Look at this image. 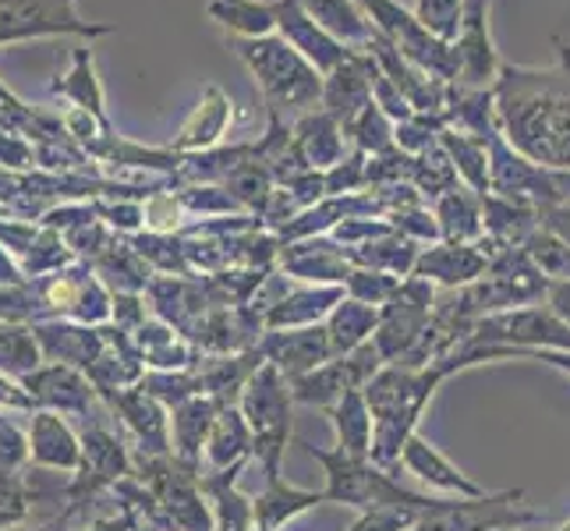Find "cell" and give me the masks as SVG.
I'll list each match as a JSON object with an SVG mask.
<instances>
[{
    "instance_id": "cell-1",
    "label": "cell",
    "mask_w": 570,
    "mask_h": 531,
    "mask_svg": "<svg viewBox=\"0 0 570 531\" xmlns=\"http://www.w3.org/2000/svg\"><path fill=\"white\" fill-rule=\"evenodd\" d=\"M493 92L503 139L549 170H570V47L557 39L546 68L503 65Z\"/></svg>"
},
{
    "instance_id": "cell-2",
    "label": "cell",
    "mask_w": 570,
    "mask_h": 531,
    "mask_svg": "<svg viewBox=\"0 0 570 531\" xmlns=\"http://www.w3.org/2000/svg\"><path fill=\"white\" fill-rule=\"evenodd\" d=\"M443 380H446V372L440 365H429V368L383 365L376 376L368 380L365 401L372 411V422H376L372 464H380L386 471L393 464H401V450L411 436H415L422 411Z\"/></svg>"
},
{
    "instance_id": "cell-3",
    "label": "cell",
    "mask_w": 570,
    "mask_h": 531,
    "mask_svg": "<svg viewBox=\"0 0 570 531\" xmlns=\"http://www.w3.org/2000/svg\"><path fill=\"white\" fill-rule=\"evenodd\" d=\"M230 47L248 65V71L259 82L269 114H308L323 100V75L316 65L294 50L281 32L259 36V39H242L234 36Z\"/></svg>"
},
{
    "instance_id": "cell-4",
    "label": "cell",
    "mask_w": 570,
    "mask_h": 531,
    "mask_svg": "<svg viewBox=\"0 0 570 531\" xmlns=\"http://www.w3.org/2000/svg\"><path fill=\"white\" fill-rule=\"evenodd\" d=\"M302 446L312 461H320L326 468V489H323L326 503L358 507L362 514L365 510H383V507H401V510H419V514H425V510L440 507L446 500V496L411 493V489H404L386 468L372 461L347 458L341 450H323L316 443H302Z\"/></svg>"
},
{
    "instance_id": "cell-5",
    "label": "cell",
    "mask_w": 570,
    "mask_h": 531,
    "mask_svg": "<svg viewBox=\"0 0 570 531\" xmlns=\"http://www.w3.org/2000/svg\"><path fill=\"white\" fill-rule=\"evenodd\" d=\"M358 8L404 61H411L432 78H440V82H458L461 78L458 43H446V39L432 36L415 18V11H407L397 0H358Z\"/></svg>"
},
{
    "instance_id": "cell-6",
    "label": "cell",
    "mask_w": 570,
    "mask_h": 531,
    "mask_svg": "<svg viewBox=\"0 0 570 531\" xmlns=\"http://www.w3.org/2000/svg\"><path fill=\"white\" fill-rule=\"evenodd\" d=\"M549 291V281L539 273V266L528 259L524 245L521 248H500L489 255V269L475 284H468V305L475 312V319L497 316V312L539 305Z\"/></svg>"
},
{
    "instance_id": "cell-7",
    "label": "cell",
    "mask_w": 570,
    "mask_h": 531,
    "mask_svg": "<svg viewBox=\"0 0 570 531\" xmlns=\"http://www.w3.org/2000/svg\"><path fill=\"white\" fill-rule=\"evenodd\" d=\"M291 383L277 365H259V372L248 376L245 390V415L248 429L255 432V450L266 464V475H281V458L291 440Z\"/></svg>"
},
{
    "instance_id": "cell-8",
    "label": "cell",
    "mask_w": 570,
    "mask_h": 531,
    "mask_svg": "<svg viewBox=\"0 0 570 531\" xmlns=\"http://www.w3.org/2000/svg\"><path fill=\"white\" fill-rule=\"evenodd\" d=\"M524 489H503L479 500H443L440 507L419 514L411 531H524L542 524L546 514L524 510Z\"/></svg>"
},
{
    "instance_id": "cell-9",
    "label": "cell",
    "mask_w": 570,
    "mask_h": 531,
    "mask_svg": "<svg viewBox=\"0 0 570 531\" xmlns=\"http://www.w3.org/2000/svg\"><path fill=\"white\" fill-rule=\"evenodd\" d=\"M432 308H436V284L415 277V273L404 277L397 294L380 308V326L372 333V344L386 365H401L415 351L432 319Z\"/></svg>"
},
{
    "instance_id": "cell-10",
    "label": "cell",
    "mask_w": 570,
    "mask_h": 531,
    "mask_svg": "<svg viewBox=\"0 0 570 531\" xmlns=\"http://www.w3.org/2000/svg\"><path fill=\"white\" fill-rule=\"evenodd\" d=\"M471 344H500V347H549L570 351V326L549 305H524L482 316L471 326Z\"/></svg>"
},
{
    "instance_id": "cell-11",
    "label": "cell",
    "mask_w": 570,
    "mask_h": 531,
    "mask_svg": "<svg viewBox=\"0 0 570 531\" xmlns=\"http://www.w3.org/2000/svg\"><path fill=\"white\" fill-rule=\"evenodd\" d=\"M383 354L376 351V344H362L351 354H341V358H330L326 365L305 372L298 380H287L291 383V397L302 401V404H316V407H333L344 393L351 390H365L368 380L376 376L383 368Z\"/></svg>"
},
{
    "instance_id": "cell-12",
    "label": "cell",
    "mask_w": 570,
    "mask_h": 531,
    "mask_svg": "<svg viewBox=\"0 0 570 531\" xmlns=\"http://www.w3.org/2000/svg\"><path fill=\"white\" fill-rule=\"evenodd\" d=\"M489 191L503 195V199H518L535 209L557 206L560 191L553 185V170L528 160L524 153H518L503 139V131H497L489 139Z\"/></svg>"
},
{
    "instance_id": "cell-13",
    "label": "cell",
    "mask_w": 570,
    "mask_h": 531,
    "mask_svg": "<svg viewBox=\"0 0 570 531\" xmlns=\"http://www.w3.org/2000/svg\"><path fill=\"white\" fill-rule=\"evenodd\" d=\"M39 32L100 36L104 26H86L75 14V0H0V39H22Z\"/></svg>"
},
{
    "instance_id": "cell-14",
    "label": "cell",
    "mask_w": 570,
    "mask_h": 531,
    "mask_svg": "<svg viewBox=\"0 0 570 531\" xmlns=\"http://www.w3.org/2000/svg\"><path fill=\"white\" fill-rule=\"evenodd\" d=\"M380 65L368 50H355L341 68L323 75V100L320 107L337 117L341 128L351 125L355 117L372 104V82H376Z\"/></svg>"
},
{
    "instance_id": "cell-15",
    "label": "cell",
    "mask_w": 570,
    "mask_h": 531,
    "mask_svg": "<svg viewBox=\"0 0 570 531\" xmlns=\"http://www.w3.org/2000/svg\"><path fill=\"white\" fill-rule=\"evenodd\" d=\"M273 4H277V32L302 57H308L320 75H330L333 68H341L347 57L355 53L351 47L337 43V39H333L323 26L312 22L308 11L298 4V0H273Z\"/></svg>"
},
{
    "instance_id": "cell-16",
    "label": "cell",
    "mask_w": 570,
    "mask_h": 531,
    "mask_svg": "<svg viewBox=\"0 0 570 531\" xmlns=\"http://www.w3.org/2000/svg\"><path fill=\"white\" fill-rule=\"evenodd\" d=\"M259 354L269 365H277L287 380H298V376H305V372L326 365L333 358V347H330L326 323H316V326L269 333L259 347Z\"/></svg>"
},
{
    "instance_id": "cell-17",
    "label": "cell",
    "mask_w": 570,
    "mask_h": 531,
    "mask_svg": "<svg viewBox=\"0 0 570 531\" xmlns=\"http://www.w3.org/2000/svg\"><path fill=\"white\" fill-rule=\"evenodd\" d=\"M281 266L291 281H305V284H337L344 287V281L351 277V259L347 252L330 238V234H320V238H302L281 248Z\"/></svg>"
},
{
    "instance_id": "cell-18",
    "label": "cell",
    "mask_w": 570,
    "mask_h": 531,
    "mask_svg": "<svg viewBox=\"0 0 570 531\" xmlns=\"http://www.w3.org/2000/svg\"><path fill=\"white\" fill-rule=\"evenodd\" d=\"M489 269V255L479 245L464 242H432L422 248L415 263V277H425L432 284H440L446 291H461L468 284H475L482 273Z\"/></svg>"
},
{
    "instance_id": "cell-19",
    "label": "cell",
    "mask_w": 570,
    "mask_h": 531,
    "mask_svg": "<svg viewBox=\"0 0 570 531\" xmlns=\"http://www.w3.org/2000/svg\"><path fill=\"white\" fill-rule=\"evenodd\" d=\"M401 464L415 475L419 482H425L429 489H436V493H446V496H458V500H479L485 496V489L479 482H471L461 468L450 464L436 446L425 443L419 432L404 443L401 450Z\"/></svg>"
},
{
    "instance_id": "cell-20",
    "label": "cell",
    "mask_w": 570,
    "mask_h": 531,
    "mask_svg": "<svg viewBox=\"0 0 570 531\" xmlns=\"http://www.w3.org/2000/svg\"><path fill=\"white\" fill-rule=\"evenodd\" d=\"M291 131H294V142H298L312 170H330L347 156V135L337 117H330L323 107L294 117Z\"/></svg>"
},
{
    "instance_id": "cell-21",
    "label": "cell",
    "mask_w": 570,
    "mask_h": 531,
    "mask_svg": "<svg viewBox=\"0 0 570 531\" xmlns=\"http://www.w3.org/2000/svg\"><path fill=\"white\" fill-rule=\"evenodd\" d=\"M344 287L337 284H320V287H294L287 298L269 312V316L263 319L269 330H298V326H316L323 323L333 308L341 305L344 298Z\"/></svg>"
},
{
    "instance_id": "cell-22",
    "label": "cell",
    "mask_w": 570,
    "mask_h": 531,
    "mask_svg": "<svg viewBox=\"0 0 570 531\" xmlns=\"http://www.w3.org/2000/svg\"><path fill=\"white\" fill-rule=\"evenodd\" d=\"M333 432H337V450L347 458H362L372 461V436H376V422H372V411L365 401V390H351L344 397L326 407Z\"/></svg>"
},
{
    "instance_id": "cell-23",
    "label": "cell",
    "mask_w": 570,
    "mask_h": 531,
    "mask_svg": "<svg viewBox=\"0 0 570 531\" xmlns=\"http://www.w3.org/2000/svg\"><path fill=\"white\" fill-rule=\"evenodd\" d=\"M316 26H323L337 43L351 50H365L376 36V26L368 22L358 0H298Z\"/></svg>"
},
{
    "instance_id": "cell-24",
    "label": "cell",
    "mask_w": 570,
    "mask_h": 531,
    "mask_svg": "<svg viewBox=\"0 0 570 531\" xmlns=\"http://www.w3.org/2000/svg\"><path fill=\"white\" fill-rule=\"evenodd\" d=\"M432 213L440 220V234L443 242H464V245H479L485 238L482 227V195H475L471 188L458 185L454 191L440 195L432 203Z\"/></svg>"
},
{
    "instance_id": "cell-25",
    "label": "cell",
    "mask_w": 570,
    "mask_h": 531,
    "mask_svg": "<svg viewBox=\"0 0 570 531\" xmlns=\"http://www.w3.org/2000/svg\"><path fill=\"white\" fill-rule=\"evenodd\" d=\"M380 326V308L376 305H365L355 298H341V305L326 316V333H330V347H333V358L341 354H351L355 347L368 344L372 333Z\"/></svg>"
},
{
    "instance_id": "cell-26",
    "label": "cell",
    "mask_w": 570,
    "mask_h": 531,
    "mask_svg": "<svg viewBox=\"0 0 570 531\" xmlns=\"http://www.w3.org/2000/svg\"><path fill=\"white\" fill-rule=\"evenodd\" d=\"M419 255H422L419 242H411L407 234H401V230H390V234H383V238L368 242L362 248H351L347 259H351V266L383 269V273H393V277L404 281V277L415 273Z\"/></svg>"
},
{
    "instance_id": "cell-27",
    "label": "cell",
    "mask_w": 570,
    "mask_h": 531,
    "mask_svg": "<svg viewBox=\"0 0 570 531\" xmlns=\"http://www.w3.org/2000/svg\"><path fill=\"white\" fill-rule=\"evenodd\" d=\"M326 503L323 489L316 493V489H294V485H284L281 475L269 479V489L255 500V521H259V528L266 531H277L281 524L294 521L298 514H305V510Z\"/></svg>"
},
{
    "instance_id": "cell-28",
    "label": "cell",
    "mask_w": 570,
    "mask_h": 531,
    "mask_svg": "<svg viewBox=\"0 0 570 531\" xmlns=\"http://www.w3.org/2000/svg\"><path fill=\"white\" fill-rule=\"evenodd\" d=\"M440 146L446 149L450 164H454V170L461 177V185L471 188L475 195H489V142L475 139V135L443 128Z\"/></svg>"
},
{
    "instance_id": "cell-29",
    "label": "cell",
    "mask_w": 570,
    "mask_h": 531,
    "mask_svg": "<svg viewBox=\"0 0 570 531\" xmlns=\"http://www.w3.org/2000/svg\"><path fill=\"white\" fill-rule=\"evenodd\" d=\"M209 18H216V22L242 39L277 32V4L273 0H213Z\"/></svg>"
},
{
    "instance_id": "cell-30",
    "label": "cell",
    "mask_w": 570,
    "mask_h": 531,
    "mask_svg": "<svg viewBox=\"0 0 570 531\" xmlns=\"http://www.w3.org/2000/svg\"><path fill=\"white\" fill-rule=\"evenodd\" d=\"M230 121V104L220 89H206V100L199 104V110L191 114V121L181 128V139L178 146H213L216 139L224 135Z\"/></svg>"
},
{
    "instance_id": "cell-31",
    "label": "cell",
    "mask_w": 570,
    "mask_h": 531,
    "mask_svg": "<svg viewBox=\"0 0 570 531\" xmlns=\"http://www.w3.org/2000/svg\"><path fill=\"white\" fill-rule=\"evenodd\" d=\"M344 135H347V142L365 156H380L393 149V121L376 104H368L355 121L344 125Z\"/></svg>"
},
{
    "instance_id": "cell-32",
    "label": "cell",
    "mask_w": 570,
    "mask_h": 531,
    "mask_svg": "<svg viewBox=\"0 0 570 531\" xmlns=\"http://www.w3.org/2000/svg\"><path fill=\"white\" fill-rule=\"evenodd\" d=\"M524 252L528 259L539 266V273L549 281V284H560V281H570V245L563 238L549 230H535L532 238L524 242Z\"/></svg>"
},
{
    "instance_id": "cell-33",
    "label": "cell",
    "mask_w": 570,
    "mask_h": 531,
    "mask_svg": "<svg viewBox=\"0 0 570 531\" xmlns=\"http://www.w3.org/2000/svg\"><path fill=\"white\" fill-rule=\"evenodd\" d=\"M397 287H401V277H393V273H383V269H365V266H355L351 277L344 281L347 298L376 305V308H383L393 294H397Z\"/></svg>"
},
{
    "instance_id": "cell-34",
    "label": "cell",
    "mask_w": 570,
    "mask_h": 531,
    "mask_svg": "<svg viewBox=\"0 0 570 531\" xmlns=\"http://www.w3.org/2000/svg\"><path fill=\"white\" fill-rule=\"evenodd\" d=\"M415 18L432 36L446 39V43H458V36H461V0H415Z\"/></svg>"
},
{
    "instance_id": "cell-35",
    "label": "cell",
    "mask_w": 570,
    "mask_h": 531,
    "mask_svg": "<svg viewBox=\"0 0 570 531\" xmlns=\"http://www.w3.org/2000/svg\"><path fill=\"white\" fill-rule=\"evenodd\" d=\"M216 429H220V436L213 440V461L216 464H242V458L248 454V422H242L238 411H224L220 422H216Z\"/></svg>"
},
{
    "instance_id": "cell-36",
    "label": "cell",
    "mask_w": 570,
    "mask_h": 531,
    "mask_svg": "<svg viewBox=\"0 0 570 531\" xmlns=\"http://www.w3.org/2000/svg\"><path fill=\"white\" fill-rule=\"evenodd\" d=\"M415 521H419V510L383 507V510H365V514L347 531H411Z\"/></svg>"
},
{
    "instance_id": "cell-37",
    "label": "cell",
    "mask_w": 570,
    "mask_h": 531,
    "mask_svg": "<svg viewBox=\"0 0 570 531\" xmlns=\"http://www.w3.org/2000/svg\"><path fill=\"white\" fill-rule=\"evenodd\" d=\"M372 104H376L393 125H401V121H407L411 114H415V107L407 104V96L397 86H393V78L383 75V68L376 75V82H372Z\"/></svg>"
},
{
    "instance_id": "cell-38",
    "label": "cell",
    "mask_w": 570,
    "mask_h": 531,
    "mask_svg": "<svg viewBox=\"0 0 570 531\" xmlns=\"http://www.w3.org/2000/svg\"><path fill=\"white\" fill-rule=\"evenodd\" d=\"M539 227L557 234V238H563L570 245V203H557V206L539 209Z\"/></svg>"
},
{
    "instance_id": "cell-39",
    "label": "cell",
    "mask_w": 570,
    "mask_h": 531,
    "mask_svg": "<svg viewBox=\"0 0 570 531\" xmlns=\"http://www.w3.org/2000/svg\"><path fill=\"white\" fill-rule=\"evenodd\" d=\"M507 358H528V362H546L560 372H570V351H549V347H507Z\"/></svg>"
},
{
    "instance_id": "cell-40",
    "label": "cell",
    "mask_w": 570,
    "mask_h": 531,
    "mask_svg": "<svg viewBox=\"0 0 570 531\" xmlns=\"http://www.w3.org/2000/svg\"><path fill=\"white\" fill-rule=\"evenodd\" d=\"M546 305L557 312V316L570 326V281H560V284H549L546 291Z\"/></svg>"
},
{
    "instance_id": "cell-41",
    "label": "cell",
    "mask_w": 570,
    "mask_h": 531,
    "mask_svg": "<svg viewBox=\"0 0 570 531\" xmlns=\"http://www.w3.org/2000/svg\"><path fill=\"white\" fill-rule=\"evenodd\" d=\"M553 185L560 191V203H570V170H553Z\"/></svg>"
},
{
    "instance_id": "cell-42",
    "label": "cell",
    "mask_w": 570,
    "mask_h": 531,
    "mask_svg": "<svg viewBox=\"0 0 570 531\" xmlns=\"http://www.w3.org/2000/svg\"><path fill=\"white\" fill-rule=\"evenodd\" d=\"M53 298L57 302H71V287H53Z\"/></svg>"
},
{
    "instance_id": "cell-43",
    "label": "cell",
    "mask_w": 570,
    "mask_h": 531,
    "mask_svg": "<svg viewBox=\"0 0 570 531\" xmlns=\"http://www.w3.org/2000/svg\"><path fill=\"white\" fill-rule=\"evenodd\" d=\"M557 531H570V521H563V524H560Z\"/></svg>"
},
{
    "instance_id": "cell-44",
    "label": "cell",
    "mask_w": 570,
    "mask_h": 531,
    "mask_svg": "<svg viewBox=\"0 0 570 531\" xmlns=\"http://www.w3.org/2000/svg\"><path fill=\"white\" fill-rule=\"evenodd\" d=\"M263 531H266V528H263Z\"/></svg>"
}]
</instances>
